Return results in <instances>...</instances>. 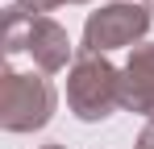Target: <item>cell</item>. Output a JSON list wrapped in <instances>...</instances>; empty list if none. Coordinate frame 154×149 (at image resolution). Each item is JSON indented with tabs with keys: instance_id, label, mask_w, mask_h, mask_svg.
Here are the masks:
<instances>
[{
	"instance_id": "1",
	"label": "cell",
	"mask_w": 154,
	"mask_h": 149,
	"mask_svg": "<svg viewBox=\"0 0 154 149\" xmlns=\"http://www.w3.org/2000/svg\"><path fill=\"white\" fill-rule=\"evenodd\" d=\"M67 108L83 124H96L121 108V71L104 58L79 50L67 71Z\"/></svg>"
},
{
	"instance_id": "2",
	"label": "cell",
	"mask_w": 154,
	"mask_h": 149,
	"mask_svg": "<svg viewBox=\"0 0 154 149\" xmlns=\"http://www.w3.org/2000/svg\"><path fill=\"white\" fill-rule=\"evenodd\" d=\"M21 50L46 74L63 71L67 62H75L71 58V37L54 17H29L25 8L8 4L4 8V54H21Z\"/></svg>"
},
{
	"instance_id": "3",
	"label": "cell",
	"mask_w": 154,
	"mask_h": 149,
	"mask_svg": "<svg viewBox=\"0 0 154 149\" xmlns=\"http://www.w3.org/2000/svg\"><path fill=\"white\" fill-rule=\"evenodd\" d=\"M54 95L50 79L42 74H21L13 66H4L0 74V128L4 133H38L46 128L54 116Z\"/></svg>"
},
{
	"instance_id": "4",
	"label": "cell",
	"mask_w": 154,
	"mask_h": 149,
	"mask_svg": "<svg viewBox=\"0 0 154 149\" xmlns=\"http://www.w3.org/2000/svg\"><path fill=\"white\" fill-rule=\"evenodd\" d=\"M154 13L137 0H117V4H100L88 21H83V50L88 54H108V50L133 46L146 37Z\"/></svg>"
},
{
	"instance_id": "5",
	"label": "cell",
	"mask_w": 154,
	"mask_h": 149,
	"mask_svg": "<svg viewBox=\"0 0 154 149\" xmlns=\"http://www.w3.org/2000/svg\"><path fill=\"white\" fill-rule=\"evenodd\" d=\"M121 108L154 120V42L133 46L129 62L121 66Z\"/></svg>"
},
{
	"instance_id": "6",
	"label": "cell",
	"mask_w": 154,
	"mask_h": 149,
	"mask_svg": "<svg viewBox=\"0 0 154 149\" xmlns=\"http://www.w3.org/2000/svg\"><path fill=\"white\" fill-rule=\"evenodd\" d=\"M17 8H25L29 17H46L50 8H58V4H67V0H13Z\"/></svg>"
},
{
	"instance_id": "7",
	"label": "cell",
	"mask_w": 154,
	"mask_h": 149,
	"mask_svg": "<svg viewBox=\"0 0 154 149\" xmlns=\"http://www.w3.org/2000/svg\"><path fill=\"white\" fill-rule=\"evenodd\" d=\"M137 149H154V120L146 124L142 133H137Z\"/></svg>"
},
{
	"instance_id": "8",
	"label": "cell",
	"mask_w": 154,
	"mask_h": 149,
	"mask_svg": "<svg viewBox=\"0 0 154 149\" xmlns=\"http://www.w3.org/2000/svg\"><path fill=\"white\" fill-rule=\"evenodd\" d=\"M42 149H67V145H58V141H50V145H42Z\"/></svg>"
},
{
	"instance_id": "9",
	"label": "cell",
	"mask_w": 154,
	"mask_h": 149,
	"mask_svg": "<svg viewBox=\"0 0 154 149\" xmlns=\"http://www.w3.org/2000/svg\"><path fill=\"white\" fill-rule=\"evenodd\" d=\"M67 4H88V0H67Z\"/></svg>"
},
{
	"instance_id": "10",
	"label": "cell",
	"mask_w": 154,
	"mask_h": 149,
	"mask_svg": "<svg viewBox=\"0 0 154 149\" xmlns=\"http://www.w3.org/2000/svg\"><path fill=\"white\" fill-rule=\"evenodd\" d=\"M150 13H154V8H150Z\"/></svg>"
}]
</instances>
